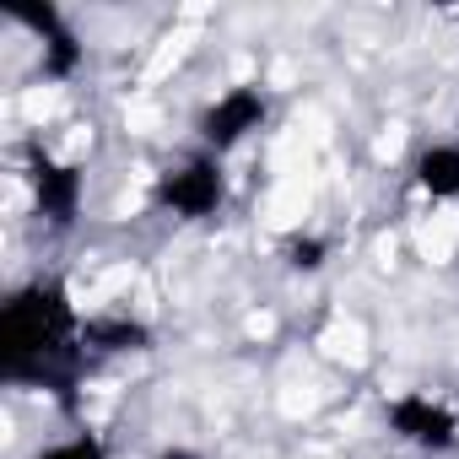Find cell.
Masks as SVG:
<instances>
[{
	"label": "cell",
	"mask_w": 459,
	"mask_h": 459,
	"mask_svg": "<svg viewBox=\"0 0 459 459\" xmlns=\"http://www.w3.org/2000/svg\"><path fill=\"white\" fill-rule=\"evenodd\" d=\"M82 325L60 281L22 287L0 314V378L6 384H44L65 394L82 368Z\"/></svg>",
	"instance_id": "1"
},
{
	"label": "cell",
	"mask_w": 459,
	"mask_h": 459,
	"mask_svg": "<svg viewBox=\"0 0 459 459\" xmlns=\"http://www.w3.org/2000/svg\"><path fill=\"white\" fill-rule=\"evenodd\" d=\"M227 195V178L211 157H195V162H178L157 178V205H168L173 216H211Z\"/></svg>",
	"instance_id": "2"
},
{
	"label": "cell",
	"mask_w": 459,
	"mask_h": 459,
	"mask_svg": "<svg viewBox=\"0 0 459 459\" xmlns=\"http://www.w3.org/2000/svg\"><path fill=\"white\" fill-rule=\"evenodd\" d=\"M265 125V92L260 87H233L221 92L205 114H200V141L211 152H233L244 135H255Z\"/></svg>",
	"instance_id": "3"
},
{
	"label": "cell",
	"mask_w": 459,
	"mask_h": 459,
	"mask_svg": "<svg viewBox=\"0 0 459 459\" xmlns=\"http://www.w3.org/2000/svg\"><path fill=\"white\" fill-rule=\"evenodd\" d=\"M389 427H394L405 443L427 448V454H443V448L459 443V416H454L443 400H432V394H400V400L389 405Z\"/></svg>",
	"instance_id": "4"
},
{
	"label": "cell",
	"mask_w": 459,
	"mask_h": 459,
	"mask_svg": "<svg viewBox=\"0 0 459 459\" xmlns=\"http://www.w3.org/2000/svg\"><path fill=\"white\" fill-rule=\"evenodd\" d=\"M33 200H39V211L55 227H71L76 221V205H82V173L71 162L33 157Z\"/></svg>",
	"instance_id": "5"
},
{
	"label": "cell",
	"mask_w": 459,
	"mask_h": 459,
	"mask_svg": "<svg viewBox=\"0 0 459 459\" xmlns=\"http://www.w3.org/2000/svg\"><path fill=\"white\" fill-rule=\"evenodd\" d=\"M17 17L44 39V76H55V82H60V76H71V71L82 65V44H76V33L60 22V12H49V6H44V12H17Z\"/></svg>",
	"instance_id": "6"
},
{
	"label": "cell",
	"mask_w": 459,
	"mask_h": 459,
	"mask_svg": "<svg viewBox=\"0 0 459 459\" xmlns=\"http://www.w3.org/2000/svg\"><path fill=\"white\" fill-rule=\"evenodd\" d=\"M416 184L432 195V200H459V146L454 141H437L416 157Z\"/></svg>",
	"instance_id": "7"
},
{
	"label": "cell",
	"mask_w": 459,
	"mask_h": 459,
	"mask_svg": "<svg viewBox=\"0 0 459 459\" xmlns=\"http://www.w3.org/2000/svg\"><path fill=\"white\" fill-rule=\"evenodd\" d=\"M82 341L98 346V351H146L152 346V330L135 325V319H87L82 325Z\"/></svg>",
	"instance_id": "8"
},
{
	"label": "cell",
	"mask_w": 459,
	"mask_h": 459,
	"mask_svg": "<svg viewBox=\"0 0 459 459\" xmlns=\"http://www.w3.org/2000/svg\"><path fill=\"white\" fill-rule=\"evenodd\" d=\"M39 459H108V448L92 432H76V437H60V443L39 448Z\"/></svg>",
	"instance_id": "9"
},
{
	"label": "cell",
	"mask_w": 459,
	"mask_h": 459,
	"mask_svg": "<svg viewBox=\"0 0 459 459\" xmlns=\"http://www.w3.org/2000/svg\"><path fill=\"white\" fill-rule=\"evenodd\" d=\"M287 255H292L298 271H319V265H325V244H319V238H292Z\"/></svg>",
	"instance_id": "10"
},
{
	"label": "cell",
	"mask_w": 459,
	"mask_h": 459,
	"mask_svg": "<svg viewBox=\"0 0 459 459\" xmlns=\"http://www.w3.org/2000/svg\"><path fill=\"white\" fill-rule=\"evenodd\" d=\"M157 459H200V454H195V448H162Z\"/></svg>",
	"instance_id": "11"
}]
</instances>
